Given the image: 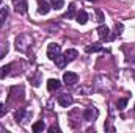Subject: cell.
Segmentation results:
<instances>
[{"instance_id":"obj_1","label":"cell","mask_w":135,"mask_h":133,"mask_svg":"<svg viewBox=\"0 0 135 133\" xmlns=\"http://www.w3.org/2000/svg\"><path fill=\"white\" fill-rule=\"evenodd\" d=\"M32 44H33V38H32L28 33L19 34V36L16 38V41H14V47H16V50L24 52V53L28 52V49L32 47Z\"/></svg>"},{"instance_id":"obj_2","label":"cell","mask_w":135,"mask_h":133,"mask_svg":"<svg viewBox=\"0 0 135 133\" xmlns=\"http://www.w3.org/2000/svg\"><path fill=\"white\" fill-rule=\"evenodd\" d=\"M112 32H110V28L108 27H105V25H99L98 27V34H99V38H101V41H104V42H108V41H112L115 36L113 34H110Z\"/></svg>"},{"instance_id":"obj_3","label":"cell","mask_w":135,"mask_h":133,"mask_svg":"<svg viewBox=\"0 0 135 133\" xmlns=\"http://www.w3.org/2000/svg\"><path fill=\"white\" fill-rule=\"evenodd\" d=\"M60 53H61V47H60V44L52 42V44L47 45V57H49L50 60H55Z\"/></svg>"},{"instance_id":"obj_4","label":"cell","mask_w":135,"mask_h":133,"mask_svg":"<svg viewBox=\"0 0 135 133\" xmlns=\"http://www.w3.org/2000/svg\"><path fill=\"white\" fill-rule=\"evenodd\" d=\"M38 2V13L46 16L50 9H52V5H50V0H36Z\"/></svg>"},{"instance_id":"obj_5","label":"cell","mask_w":135,"mask_h":133,"mask_svg":"<svg viewBox=\"0 0 135 133\" xmlns=\"http://www.w3.org/2000/svg\"><path fill=\"white\" fill-rule=\"evenodd\" d=\"M77 81H79V75H77V74H74V72H65V75H63V83H65L66 86H74Z\"/></svg>"},{"instance_id":"obj_6","label":"cell","mask_w":135,"mask_h":133,"mask_svg":"<svg viewBox=\"0 0 135 133\" xmlns=\"http://www.w3.org/2000/svg\"><path fill=\"white\" fill-rule=\"evenodd\" d=\"M83 119L85 121H96L98 119V116H99V111H98V108H86L85 111H83Z\"/></svg>"},{"instance_id":"obj_7","label":"cell","mask_w":135,"mask_h":133,"mask_svg":"<svg viewBox=\"0 0 135 133\" xmlns=\"http://www.w3.org/2000/svg\"><path fill=\"white\" fill-rule=\"evenodd\" d=\"M13 5H14L16 13H19V14H25L27 13V8H28L27 0H13Z\"/></svg>"},{"instance_id":"obj_8","label":"cell","mask_w":135,"mask_h":133,"mask_svg":"<svg viewBox=\"0 0 135 133\" xmlns=\"http://www.w3.org/2000/svg\"><path fill=\"white\" fill-rule=\"evenodd\" d=\"M72 102H74V99H72L71 94H60V96H58V103H60L63 108H68L69 105H72Z\"/></svg>"},{"instance_id":"obj_9","label":"cell","mask_w":135,"mask_h":133,"mask_svg":"<svg viewBox=\"0 0 135 133\" xmlns=\"http://www.w3.org/2000/svg\"><path fill=\"white\" fill-rule=\"evenodd\" d=\"M60 88H61V81H60V80H57V78H50V80L47 81V89H49L50 93L58 91Z\"/></svg>"},{"instance_id":"obj_10","label":"cell","mask_w":135,"mask_h":133,"mask_svg":"<svg viewBox=\"0 0 135 133\" xmlns=\"http://www.w3.org/2000/svg\"><path fill=\"white\" fill-rule=\"evenodd\" d=\"M75 19H77V22H79L80 25H85V24L88 22V13H86L85 9H80V11L75 14Z\"/></svg>"},{"instance_id":"obj_11","label":"cell","mask_w":135,"mask_h":133,"mask_svg":"<svg viewBox=\"0 0 135 133\" xmlns=\"http://www.w3.org/2000/svg\"><path fill=\"white\" fill-rule=\"evenodd\" d=\"M85 50H86V53H96V52H102L104 49H102V45L99 44V42H93V44L86 45Z\"/></svg>"},{"instance_id":"obj_12","label":"cell","mask_w":135,"mask_h":133,"mask_svg":"<svg viewBox=\"0 0 135 133\" xmlns=\"http://www.w3.org/2000/svg\"><path fill=\"white\" fill-rule=\"evenodd\" d=\"M25 116H27V110H25V108H17V110L14 111V119H16L17 122H22Z\"/></svg>"},{"instance_id":"obj_13","label":"cell","mask_w":135,"mask_h":133,"mask_svg":"<svg viewBox=\"0 0 135 133\" xmlns=\"http://www.w3.org/2000/svg\"><path fill=\"white\" fill-rule=\"evenodd\" d=\"M63 55L66 57L68 63H69V61H74V60H75V58L79 57V52H77L75 49H68V50L65 52V53H63Z\"/></svg>"},{"instance_id":"obj_14","label":"cell","mask_w":135,"mask_h":133,"mask_svg":"<svg viewBox=\"0 0 135 133\" xmlns=\"http://www.w3.org/2000/svg\"><path fill=\"white\" fill-rule=\"evenodd\" d=\"M28 81L33 85L35 88H38L39 83H41V74L39 72H35V75H28Z\"/></svg>"},{"instance_id":"obj_15","label":"cell","mask_w":135,"mask_h":133,"mask_svg":"<svg viewBox=\"0 0 135 133\" xmlns=\"http://www.w3.org/2000/svg\"><path fill=\"white\" fill-rule=\"evenodd\" d=\"M54 61H55V64H57V67H60V69L66 67V64H68L66 57H65V55H61V53H60V55H58V57H57V58H55Z\"/></svg>"},{"instance_id":"obj_16","label":"cell","mask_w":135,"mask_h":133,"mask_svg":"<svg viewBox=\"0 0 135 133\" xmlns=\"http://www.w3.org/2000/svg\"><path fill=\"white\" fill-rule=\"evenodd\" d=\"M75 16V3H69L68 11L65 13V19H72Z\"/></svg>"},{"instance_id":"obj_17","label":"cell","mask_w":135,"mask_h":133,"mask_svg":"<svg viewBox=\"0 0 135 133\" xmlns=\"http://www.w3.org/2000/svg\"><path fill=\"white\" fill-rule=\"evenodd\" d=\"M44 129H46V124H44V121H38V122H35L33 125H32V130H33L35 133L42 132Z\"/></svg>"},{"instance_id":"obj_18","label":"cell","mask_w":135,"mask_h":133,"mask_svg":"<svg viewBox=\"0 0 135 133\" xmlns=\"http://www.w3.org/2000/svg\"><path fill=\"white\" fill-rule=\"evenodd\" d=\"M11 67L13 64H6V66H3L0 69V78H5V77H8L9 75V70H11Z\"/></svg>"},{"instance_id":"obj_19","label":"cell","mask_w":135,"mask_h":133,"mask_svg":"<svg viewBox=\"0 0 135 133\" xmlns=\"http://www.w3.org/2000/svg\"><path fill=\"white\" fill-rule=\"evenodd\" d=\"M6 17H8V8H6V6H5V8H0V27L5 24Z\"/></svg>"},{"instance_id":"obj_20","label":"cell","mask_w":135,"mask_h":133,"mask_svg":"<svg viewBox=\"0 0 135 133\" xmlns=\"http://www.w3.org/2000/svg\"><path fill=\"white\" fill-rule=\"evenodd\" d=\"M123 30H124V25L121 22L115 24V27H113V36H119V34L123 33Z\"/></svg>"},{"instance_id":"obj_21","label":"cell","mask_w":135,"mask_h":133,"mask_svg":"<svg viewBox=\"0 0 135 133\" xmlns=\"http://www.w3.org/2000/svg\"><path fill=\"white\" fill-rule=\"evenodd\" d=\"M50 5L54 9H61L65 6V0H50Z\"/></svg>"},{"instance_id":"obj_22","label":"cell","mask_w":135,"mask_h":133,"mask_svg":"<svg viewBox=\"0 0 135 133\" xmlns=\"http://www.w3.org/2000/svg\"><path fill=\"white\" fill-rule=\"evenodd\" d=\"M127 102H129V99H127V97H124V99H119L118 102H116V106H118V110H124V108L127 106Z\"/></svg>"},{"instance_id":"obj_23","label":"cell","mask_w":135,"mask_h":133,"mask_svg":"<svg viewBox=\"0 0 135 133\" xmlns=\"http://www.w3.org/2000/svg\"><path fill=\"white\" fill-rule=\"evenodd\" d=\"M6 53H8V47H6V44H0V60H2Z\"/></svg>"},{"instance_id":"obj_24","label":"cell","mask_w":135,"mask_h":133,"mask_svg":"<svg viewBox=\"0 0 135 133\" xmlns=\"http://www.w3.org/2000/svg\"><path fill=\"white\" fill-rule=\"evenodd\" d=\"M96 14H98V22L102 24V22H104V14H102V11L101 9H96Z\"/></svg>"},{"instance_id":"obj_25","label":"cell","mask_w":135,"mask_h":133,"mask_svg":"<svg viewBox=\"0 0 135 133\" xmlns=\"http://www.w3.org/2000/svg\"><path fill=\"white\" fill-rule=\"evenodd\" d=\"M6 114V106H5V103H0V117H3Z\"/></svg>"},{"instance_id":"obj_26","label":"cell","mask_w":135,"mask_h":133,"mask_svg":"<svg viewBox=\"0 0 135 133\" xmlns=\"http://www.w3.org/2000/svg\"><path fill=\"white\" fill-rule=\"evenodd\" d=\"M49 132H50V133L60 132V129H58V127H57V125H52V127H49Z\"/></svg>"},{"instance_id":"obj_27","label":"cell","mask_w":135,"mask_h":133,"mask_svg":"<svg viewBox=\"0 0 135 133\" xmlns=\"http://www.w3.org/2000/svg\"><path fill=\"white\" fill-rule=\"evenodd\" d=\"M88 2H96V0H88Z\"/></svg>"},{"instance_id":"obj_28","label":"cell","mask_w":135,"mask_h":133,"mask_svg":"<svg viewBox=\"0 0 135 133\" xmlns=\"http://www.w3.org/2000/svg\"><path fill=\"white\" fill-rule=\"evenodd\" d=\"M2 2H3V0H0V5H2Z\"/></svg>"},{"instance_id":"obj_29","label":"cell","mask_w":135,"mask_h":133,"mask_svg":"<svg viewBox=\"0 0 135 133\" xmlns=\"http://www.w3.org/2000/svg\"><path fill=\"white\" fill-rule=\"evenodd\" d=\"M134 110H135V105H134Z\"/></svg>"},{"instance_id":"obj_30","label":"cell","mask_w":135,"mask_h":133,"mask_svg":"<svg viewBox=\"0 0 135 133\" xmlns=\"http://www.w3.org/2000/svg\"><path fill=\"white\" fill-rule=\"evenodd\" d=\"M134 80H135V78H134Z\"/></svg>"}]
</instances>
